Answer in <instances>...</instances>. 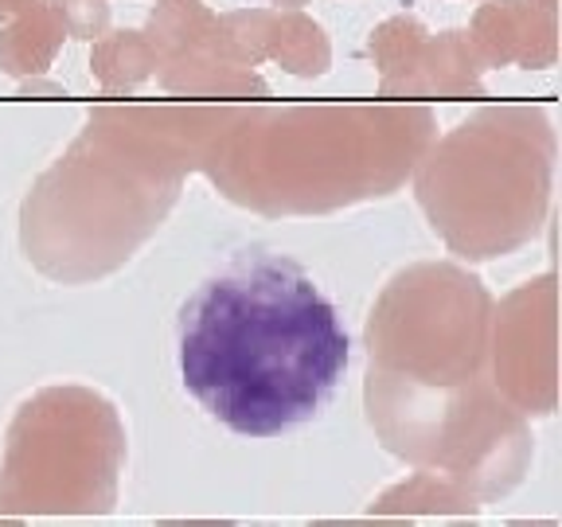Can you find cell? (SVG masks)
<instances>
[{"instance_id": "e0dca14e", "label": "cell", "mask_w": 562, "mask_h": 527, "mask_svg": "<svg viewBox=\"0 0 562 527\" xmlns=\"http://www.w3.org/2000/svg\"><path fill=\"white\" fill-rule=\"evenodd\" d=\"M211 27H215V12L200 0H157L149 12V24H145V35L165 63L192 52H207Z\"/></svg>"}, {"instance_id": "2e32d148", "label": "cell", "mask_w": 562, "mask_h": 527, "mask_svg": "<svg viewBox=\"0 0 562 527\" xmlns=\"http://www.w3.org/2000/svg\"><path fill=\"white\" fill-rule=\"evenodd\" d=\"M270 59L293 79H321L333 70V44L313 16H305L301 9H278L273 12Z\"/></svg>"}, {"instance_id": "9c48e42d", "label": "cell", "mask_w": 562, "mask_h": 527, "mask_svg": "<svg viewBox=\"0 0 562 527\" xmlns=\"http://www.w3.org/2000/svg\"><path fill=\"white\" fill-rule=\"evenodd\" d=\"M231 102H200V98H165V102H105L90 105L87 130L114 141L133 157L149 160L165 172H200L211 137L223 125Z\"/></svg>"}, {"instance_id": "4fadbf2b", "label": "cell", "mask_w": 562, "mask_h": 527, "mask_svg": "<svg viewBox=\"0 0 562 527\" xmlns=\"http://www.w3.org/2000/svg\"><path fill=\"white\" fill-rule=\"evenodd\" d=\"M63 40H67V32H63L59 16L47 0H40L20 16L4 20V27H0V70L9 79H40L55 63Z\"/></svg>"}, {"instance_id": "5bb4252c", "label": "cell", "mask_w": 562, "mask_h": 527, "mask_svg": "<svg viewBox=\"0 0 562 527\" xmlns=\"http://www.w3.org/2000/svg\"><path fill=\"white\" fill-rule=\"evenodd\" d=\"M371 516H476L481 501L453 476L418 469L368 504Z\"/></svg>"}, {"instance_id": "7c38bea8", "label": "cell", "mask_w": 562, "mask_h": 527, "mask_svg": "<svg viewBox=\"0 0 562 527\" xmlns=\"http://www.w3.org/2000/svg\"><path fill=\"white\" fill-rule=\"evenodd\" d=\"M157 82L165 94L200 98V102H255L270 98V87L255 67L220 59L215 52H192L180 59H165L157 67Z\"/></svg>"}, {"instance_id": "277c9868", "label": "cell", "mask_w": 562, "mask_h": 527, "mask_svg": "<svg viewBox=\"0 0 562 527\" xmlns=\"http://www.w3.org/2000/svg\"><path fill=\"white\" fill-rule=\"evenodd\" d=\"M180 188L184 176L82 130L27 188L20 246L27 262L59 285L110 278L157 235L180 200Z\"/></svg>"}, {"instance_id": "9a60e30c", "label": "cell", "mask_w": 562, "mask_h": 527, "mask_svg": "<svg viewBox=\"0 0 562 527\" xmlns=\"http://www.w3.org/2000/svg\"><path fill=\"white\" fill-rule=\"evenodd\" d=\"M157 47L137 27H117V32H102L98 40H90V75L105 94L137 90L140 82H149L157 75Z\"/></svg>"}, {"instance_id": "7a4b0ae2", "label": "cell", "mask_w": 562, "mask_h": 527, "mask_svg": "<svg viewBox=\"0 0 562 527\" xmlns=\"http://www.w3.org/2000/svg\"><path fill=\"white\" fill-rule=\"evenodd\" d=\"M438 137L426 102H231L200 172L231 203L266 215H333L395 195Z\"/></svg>"}, {"instance_id": "3957f363", "label": "cell", "mask_w": 562, "mask_h": 527, "mask_svg": "<svg viewBox=\"0 0 562 527\" xmlns=\"http://www.w3.org/2000/svg\"><path fill=\"white\" fill-rule=\"evenodd\" d=\"M551 117L539 105L501 102L434 137L414 165V200L434 235L469 262L516 255L543 231L554 192Z\"/></svg>"}, {"instance_id": "ac0fdd59", "label": "cell", "mask_w": 562, "mask_h": 527, "mask_svg": "<svg viewBox=\"0 0 562 527\" xmlns=\"http://www.w3.org/2000/svg\"><path fill=\"white\" fill-rule=\"evenodd\" d=\"M273 12L278 9H235L215 16L207 52L220 59L238 63V67H258L270 59V35H273Z\"/></svg>"}, {"instance_id": "d6986e66", "label": "cell", "mask_w": 562, "mask_h": 527, "mask_svg": "<svg viewBox=\"0 0 562 527\" xmlns=\"http://www.w3.org/2000/svg\"><path fill=\"white\" fill-rule=\"evenodd\" d=\"M426 35H430L426 24L418 16H406V12L383 20L368 40V55L379 70V82H391L398 75H406L414 67V59H418Z\"/></svg>"}, {"instance_id": "603a6c76", "label": "cell", "mask_w": 562, "mask_h": 527, "mask_svg": "<svg viewBox=\"0 0 562 527\" xmlns=\"http://www.w3.org/2000/svg\"><path fill=\"white\" fill-rule=\"evenodd\" d=\"M531 4H539V9H547V12H554V0H531Z\"/></svg>"}, {"instance_id": "ba28073f", "label": "cell", "mask_w": 562, "mask_h": 527, "mask_svg": "<svg viewBox=\"0 0 562 527\" xmlns=\"http://www.w3.org/2000/svg\"><path fill=\"white\" fill-rule=\"evenodd\" d=\"M554 298V273H539L492 305L488 379L527 418H551L559 411Z\"/></svg>"}, {"instance_id": "6da1fadb", "label": "cell", "mask_w": 562, "mask_h": 527, "mask_svg": "<svg viewBox=\"0 0 562 527\" xmlns=\"http://www.w3.org/2000/svg\"><path fill=\"white\" fill-rule=\"evenodd\" d=\"M184 391L238 438H281L325 411L351 360L336 305L290 258L255 255L180 309Z\"/></svg>"}, {"instance_id": "5b68a950", "label": "cell", "mask_w": 562, "mask_h": 527, "mask_svg": "<svg viewBox=\"0 0 562 527\" xmlns=\"http://www.w3.org/2000/svg\"><path fill=\"white\" fill-rule=\"evenodd\" d=\"M363 411L386 453L414 469L453 476L481 504L519 489L536 457L527 414H519L488 375L457 386H426L371 363Z\"/></svg>"}, {"instance_id": "30bf717a", "label": "cell", "mask_w": 562, "mask_h": 527, "mask_svg": "<svg viewBox=\"0 0 562 527\" xmlns=\"http://www.w3.org/2000/svg\"><path fill=\"white\" fill-rule=\"evenodd\" d=\"M476 55L484 67L547 70L559 59V24L554 12L531 0H484L469 24Z\"/></svg>"}, {"instance_id": "52a82bcc", "label": "cell", "mask_w": 562, "mask_h": 527, "mask_svg": "<svg viewBox=\"0 0 562 527\" xmlns=\"http://www.w3.org/2000/svg\"><path fill=\"white\" fill-rule=\"evenodd\" d=\"M492 293L457 262H414L386 281L363 328L371 363L426 386L488 375Z\"/></svg>"}, {"instance_id": "8992f818", "label": "cell", "mask_w": 562, "mask_h": 527, "mask_svg": "<svg viewBox=\"0 0 562 527\" xmlns=\"http://www.w3.org/2000/svg\"><path fill=\"white\" fill-rule=\"evenodd\" d=\"M125 422L79 383L35 391L16 406L0 457L4 516H105L125 469Z\"/></svg>"}, {"instance_id": "8fae6325", "label": "cell", "mask_w": 562, "mask_h": 527, "mask_svg": "<svg viewBox=\"0 0 562 527\" xmlns=\"http://www.w3.org/2000/svg\"><path fill=\"white\" fill-rule=\"evenodd\" d=\"M484 63L476 55L473 40L465 27H449V32L426 35L418 59L406 75L391 82H379L375 98H403V102H461V98H488L484 90Z\"/></svg>"}, {"instance_id": "ffe728a7", "label": "cell", "mask_w": 562, "mask_h": 527, "mask_svg": "<svg viewBox=\"0 0 562 527\" xmlns=\"http://www.w3.org/2000/svg\"><path fill=\"white\" fill-rule=\"evenodd\" d=\"M47 4L70 40L90 44L102 32H110V0H47Z\"/></svg>"}, {"instance_id": "7402d4cb", "label": "cell", "mask_w": 562, "mask_h": 527, "mask_svg": "<svg viewBox=\"0 0 562 527\" xmlns=\"http://www.w3.org/2000/svg\"><path fill=\"white\" fill-rule=\"evenodd\" d=\"M273 9H305V4H313V0H270Z\"/></svg>"}, {"instance_id": "44dd1931", "label": "cell", "mask_w": 562, "mask_h": 527, "mask_svg": "<svg viewBox=\"0 0 562 527\" xmlns=\"http://www.w3.org/2000/svg\"><path fill=\"white\" fill-rule=\"evenodd\" d=\"M32 4H40V0H0V24L12 16H20L24 9H32Z\"/></svg>"}]
</instances>
